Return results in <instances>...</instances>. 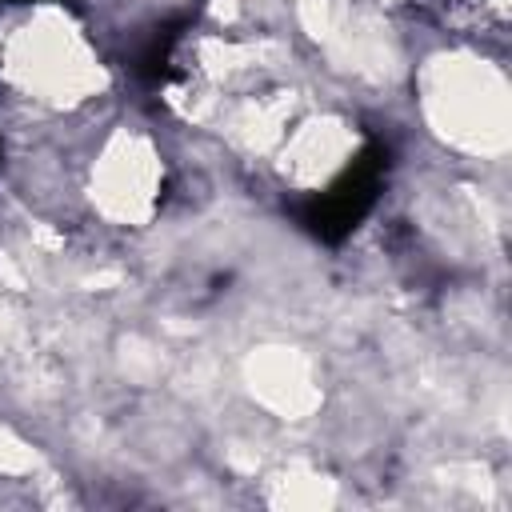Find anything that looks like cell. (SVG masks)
Wrapping results in <instances>:
<instances>
[{
    "mask_svg": "<svg viewBox=\"0 0 512 512\" xmlns=\"http://www.w3.org/2000/svg\"><path fill=\"white\" fill-rule=\"evenodd\" d=\"M376 180H380V160H368V164H356L336 188L324 192V200L316 204V216H312V228L320 236H340L348 232L372 204L376 196Z\"/></svg>",
    "mask_w": 512,
    "mask_h": 512,
    "instance_id": "cell-1",
    "label": "cell"
}]
</instances>
